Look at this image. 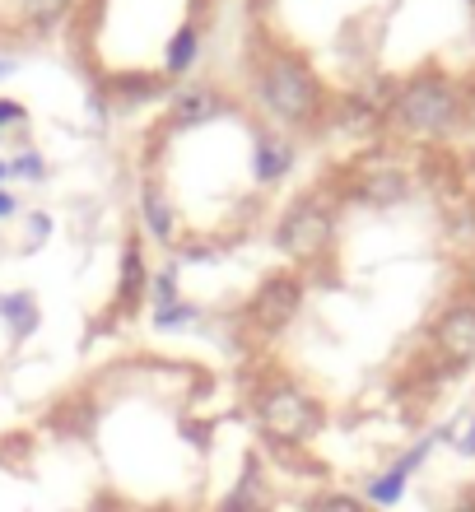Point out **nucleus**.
<instances>
[{
	"instance_id": "nucleus-25",
	"label": "nucleus",
	"mask_w": 475,
	"mask_h": 512,
	"mask_svg": "<svg viewBox=\"0 0 475 512\" xmlns=\"http://www.w3.org/2000/svg\"><path fill=\"white\" fill-rule=\"evenodd\" d=\"M42 233H52V219H47V215H33V238H38V243H42Z\"/></svg>"
},
{
	"instance_id": "nucleus-7",
	"label": "nucleus",
	"mask_w": 475,
	"mask_h": 512,
	"mask_svg": "<svg viewBox=\"0 0 475 512\" xmlns=\"http://www.w3.org/2000/svg\"><path fill=\"white\" fill-rule=\"evenodd\" d=\"M271 508V485H266V471H261L257 457H247L243 475L233 480V489L224 494V503H219L215 512H261Z\"/></svg>"
},
{
	"instance_id": "nucleus-13",
	"label": "nucleus",
	"mask_w": 475,
	"mask_h": 512,
	"mask_svg": "<svg viewBox=\"0 0 475 512\" xmlns=\"http://www.w3.org/2000/svg\"><path fill=\"white\" fill-rule=\"evenodd\" d=\"M140 219H145L150 238H159V243H173L177 215H173V201H168L159 187H145V196H140Z\"/></svg>"
},
{
	"instance_id": "nucleus-24",
	"label": "nucleus",
	"mask_w": 475,
	"mask_h": 512,
	"mask_svg": "<svg viewBox=\"0 0 475 512\" xmlns=\"http://www.w3.org/2000/svg\"><path fill=\"white\" fill-rule=\"evenodd\" d=\"M28 112L19 108V103H0V122H24Z\"/></svg>"
},
{
	"instance_id": "nucleus-16",
	"label": "nucleus",
	"mask_w": 475,
	"mask_h": 512,
	"mask_svg": "<svg viewBox=\"0 0 475 512\" xmlns=\"http://www.w3.org/2000/svg\"><path fill=\"white\" fill-rule=\"evenodd\" d=\"M303 512H368V503L350 489H317L313 499L303 503Z\"/></svg>"
},
{
	"instance_id": "nucleus-27",
	"label": "nucleus",
	"mask_w": 475,
	"mask_h": 512,
	"mask_svg": "<svg viewBox=\"0 0 475 512\" xmlns=\"http://www.w3.org/2000/svg\"><path fill=\"white\" fill-rule=\"evenodd\" d=\"M5 177H10V163H5V159H0V182H5Z\"/></svg>"
},
{
	"instance_id": "nucleus-6",
	"label": "nucleus",
	"mask_w": 475,
	"mask_h": 512,
	"mask_svg": "<svg viewBox=\"0 0 475 512\" xmlns=\"http://www.w3.org/2000/svg\"><path fill=\"white\" fill-rule=\"evenodd\" d=\"M434 345L448 364H475V303H452L434 322Z\"/></svg>"
},
{
	"instance_id": "nucleus-4",
	"label": "nucleus",
	"mask_w": 475,
	"mask_h": 512,
	"mask_svg": "<svg viewBox=\"0 0 475 512\" xmlns=\"http://www.w3.org/2000/svg\"><path fill=\"white\" fill-rule=\"evenodd\" d=\"M280 247H285L294 261H317L326 256V247L336 243V229H331V215H326L317 201H299L280 224Z\"/></svg>"
},
{
	"instance_id": "nucleus-9",
	"label": "nucleus",
	"mask_w": 475,
	"mask_h": 512,
	"mask_svg": "<svg viewBox=\"0 0 475 512\" xmlns=\"http://www.w3.org/2000/svg\"><path fill=\"white\" fill-rule=\"evenodd\" d=\"M406 173L401 168H368L359 182H354V196L364 205H396V201H406Z\"/></svg>"
},
{
	"instance_id": "nucleus-10",
	"label": "nucleus",
	"mask_w": 475,
	"mask_h": 512,
	"mask_svg": "<svg viewBox=\"0 0 475 512\" xmlns=\"http://www.w3.org/2000/svg\"><path fill=\"white\" fill-rule=\"evenodd\" d=\"M289 163H294V145L280 140V135H261L257 154H252V173H257V182H280V177L289 173Z\"/></svg>"
},
{
	"instance_id": "nucleus-21",
	"label": "nucleus",
	"mask_w": 475,
	"mask_h": 512,
	"mask_svg": "<svg viewBox=\"0 0 475 512\" xmlns=\"http://www.w3.org/2000/svg\"><path fill=\"white\" fill-rule=\"evenodd\" d=\"M47 168H42V154H19V159H10V177H42Z\"/></svg>"
},
{
	"instance_id": "nucleus-8",
	"label": "nucleus",
	"mask_w": 475,
	"mask_h": 512,
	"mask_svg": "<svg viewBox=\"0 0 475 512\" xmlns=\"http://www.w3.org/2000/svg\"><path fill=\"white\" fill-rule=\"evenodd\" d=\"M215 112H224L215 84H182L173 89V126H205Z\"/></svg>"
},
{
	"instance_id": "nucleus-3",
	"label": "nucleus",
	"mask_w": 475,
	"mask_h": 512,
	"mask_svg": "<svg viewBox=\"0 0 475 512\" xmlns=\"http://www.w3.org/2000/svg\"><path fill=\"white\" fill-rule=\"evenodd\" d=\"M457 112H462L457 89L448 80H438V75H420L396 94L392 122L406 135H443L457 126Z\"/></svg>"
},
{
	"instance_id": "nucleus-19",
	"label": "nucleus",
	"mask_w": 475,
	"mask_h": 512,
	"mask_svg": "<svg viewBox=\"0 0 475 512\" xmlns=\"http://www.w3.org/2000/svg\"><path fill=\"white\" fill-rule=\"evenodd\" d=\"M191 322H196V308L182 303V298L168 303V308H154V326H159V331H177V326H191Z\"/></svg>"
},
{
	"instance_id": "nucleus-23",
	"label": "nucleus",
	"mask_w": 475,
	"mask_h": 512,
	"mask_svg": "<svg viewBox=\"0 0 475 512\" xmlns=\"http://www.w3.org/2000/svg\"><path fill=\"white\" fill-rule=\"evenodd\" d=\"M19 215V196H10V191L0 187V219H14Z\"/></svg>"
},
{
	"instance_id": "nucleus-1",
	"label": "nucleus",
	"mask_w": 475,
	"mask_h": 512,
	"mask_svg": "<svg viewBox=\"0 0 475 512\" xmlns=\"http://www.w3.org/2000/svg\"><path fill=\"white\" fill-rule=\"evenodd\" d=\"M257 89H261V98H266V108L289 126H313L317 117H322L326 89H322V80H317V70L308 66L299 52L275 47V52L261 56Z\"/></svg>"
},
{
	"instance_id": "nucleus-14",
	"label": "nucleus",
	"mask_w": 475,
	"mask_h": 512,
	"mask_svg": "<svg viewBox=\"0 0 475 512\" xmlns=\"http://www.w3.org/2000/svg\"><path fill=\"white\" fill-rule=\"evenodd\" d=\"M406 480L410 471L396 461V466H387V471L378 475H368V485H364V503H373V508H396L401 503V494H406Z\"/></svg>"
},
{
	"instance_id": "nucleus-28",
	"label": "nucleus",
	"mask_w": 475,
	"mask_h": 512,
	"mask_svg": "<svg viewBox=\"0 0 475 512\" xmlns=\"http://www.w3.org/2000/svg\"><path fill=\"white\" fill-rule=\"evenodd\" d=\"M0 75H10V61H0Z\"/></svg>"
},
{
	"instance_id": "nucleus-11",
	"label": "nucleus",
	"mask_w": 475,
	"mask_h": 512,
	"mask_svg": "<svg viewBox=\"0 0 475 512\" xmlns=\"http://www.w3.org/2000/svg\"><path fill=\"white\" fill-rule=\"evenodd\" d=\"M140 298H150V270H145V261H140V247L126 243V252H122V284H117V303H122V308H136Z\"/></svg>"
},
{
	"instance_id": "nucleus-5",
	"label": "nucleus",
	"mask_w": 475,
	"mask_h": 512,
	"mask_svg": "<svg viewBox=\"0 0 475 512\" xmlns=\"http://www.w3.org/2000/svg\"><path fill=\"white\" fill-rule=\"evenodd\" d=\"M303 308V280L299 275H266V280L257 284V294H252V303H247V312H252V322L261 326V331H280V326H289L294 317H299Z\"/></svg>"
},
{
	"instance_id": "nucleus-26",
	"label": "nucleus",
	"mask_w": 475,
	"mask_h": 512,
	"mask_svg": "<svg viewBox=\"0 0 475 512\" xmlns=\"http://www.w3.org/2000/svg\"><path fill=\"white\" fill-rule=\"evenodd\" d=\"M448 512H475V499H462V503H452Z\"/></svg>"
},
{
	"instance_id": "nucleus-29",
	"label": "nucleus",
	"mask_w": 475,
	"mask_h": 512,
	"mask_svg": "<svg viewBox=\"0 0 475 512\" xmlns=\"http://www.w3.org/2000/svg\"><path fill=\"white\" fill-rule=\"evenodd\" d=\"M261 512H271V508H261Z\"/></svg>"
},
{
	"instance_id": "nucleus-2",
	"label": "nucleus",
	"mask_w": 475,
	"mask_h": 512,
	"mask_svg": "<svg viewBox=\"0 0 475 512\" xmlns=\"http://www.w3.org/2000/svg\"><path fill=\"white\" fill-rule=\"evenodd\" d=\"M252 415H257V429L271 438L275 447H303L313 443L326 424V410L308 387L289 378H275L257 391L252 401Z\"/></svg>"
},
{
	"instance_id": "nucleus-12",
	"label": "nucleus",
	"mask_w": 475,
	"mask_h": 512,
	"mask_svg": "<svg viewBox=\"0 0 475 512\" xmlns=\"http://www.w3.org/2000/svg\"><path fill=\"white\" fill-rule=\"evenodd\" d=\"M0 322L10 326L14 340H28L33 331H38V298L33 294H0Z\"/></svg>"
},
{
	"instance_id": "nucleus-20",
	"label": "nucleus",
	"mask_w": 475,
	"mask_h": 512,
	"mask_svg": "<svg viewBox=\"0 0 475 512\" xmlns=\"http://www.w3.org/2000/svg\"><path fill=\"white\" fill-rule=\"evenodd\" d=\"M66 10L70 0H24V19H33V24H56Z\"/></svg>"
},
{
	"instance_id": "nucleus-18",
	"label": "nucleus",
	"mask_w": 475,
	"mask_h": 512,
	"mask_svg": "<svg viewBox=\"0 0 475 512\" xmlns=\"http://www.w3.org/2000/svg\"><path fill=\"white\" fill-rule=\"evenodd\" d=\"M168 303H177V270L163 266L150 275V308H168Z\"/></svg>"
},
{
	"instance_id": "nucleus-15",
	"label": "nucleus",
	"mask_w": 475,
	"mask_h": 512,
	"mask_svg": "<svg viewBox=\"0 0 475 512\" xmlns=\"http://www.w3.org/2000/svg\"><path fill=\"white\" fill-rule=\"evenodd\" d=\"M196 52H201V33H196V24H182L173 33V42H168V56H163L168 75H182V70H191Z\"/></svg>"
},
{
	"instance_id": "nucleus-17",
	"label": "nucleus",
	"mask_w": 475,
	"mask_h": 512,
	"mask_svg": "<svg viewBox=\"0 0 475 512\" xmlns=\"http://www.w3.org/2000/svg\"><path fill=\"white\" fill-rule=\"evenodd\" d=\"M340 122H345V131H373V126H378V108H368L364 98H345V103H340Z\"/></svg>"
},
{
	"instance_id": "nucleus-22",
	"label": "nucleus",
	"mask_w": 475,
	"mask_h": 512,
	"mask_svg": "<svg viewBox=\"0 0 475 512\" xmlns=\"http://www.w3.org/2000/svg\"><path fill=\"white\" fill-rule=\"evenodd\" d=\"M457 452H462V457H475V415L466 419V429L457 433Z\"/></svg>"
}]
</instances>
